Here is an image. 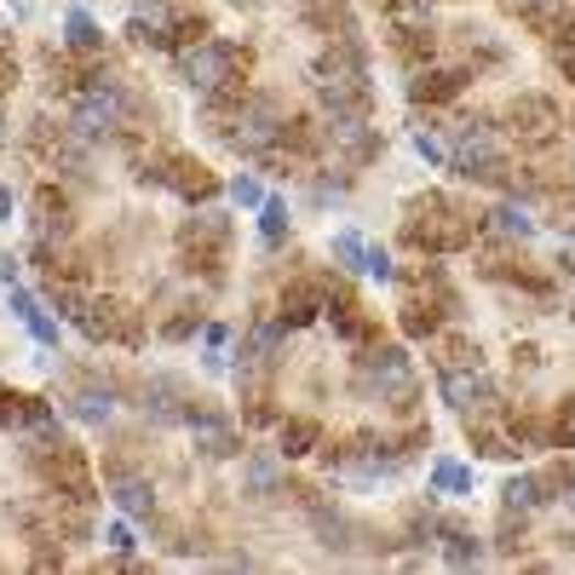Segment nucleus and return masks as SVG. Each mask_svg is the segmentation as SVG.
Listing matches in <instances>:
<instances>
[{"label":"nucleus","instance_id":"nucleus-12","mask_svg":"<svg viewBox=\"0 0 575 575\" xmlns=\"http://www.w3.org/2000/svg\"><path fill=\"white\" fill-rule=\"evenodd\" d=\"M167 190L185 196L190 208H202V202L219 196V173L208 162H196V156H167Z\"/></svg>","mask_w":575,"mask_h":575},{"label":"nucleus","instance_id":"nucleus-10","mask_svg":"<svg viewBox=\"0 0 575 575\" xmlns=\"http://www.w3.org/2000/svg\"><path fill=\"white\" fill-rule=\"evenodd\" d=\"M438 397L455 414H472V409H495V403H501V386L484 374V363L478 368H438Z\"/></svg>","mask_w":575,"mask_h":575},{"label":"nucleus","instance_id":"nucleus-36","mask_svg":"<svg viewBox=\"0 0 575 575\" xmlns=\"http://www.w3.org/2000/svg\"><path fill=\"white\" fill-rule=\"evenodd\" d=\"M7 306H12L18 322H30V317L41 311V306H35V294H30V288H18V283H12V294H7Z\"/></svg>","mask_w":575,"mask_h":575},{"label":"nucleus","instance_id":"nucleus-23","mask_svg":"<svg viewBox=\"0 0 575 575\" xmlns=\"http://www.w3.org/2000/svg\"><path fill=\"white\" fill-rule=\"evenodd\" d=\"M179 242H231V213H224V208H213V202H202V208H196L185 224H179Z\"/></svg>","mask_w":575,"mask_h":575},{"label":"nucleus","instance_id":"nucleus-45","mask_svg":"<svg viewBox=\"0 0 575 575\" xmlns=\"http://www.w3.org/2000/svg\"><path fill=\"white\" fill-rule=\"evenodd\" d=\"M559 501H564V507H570V512H575V484H570V489H564V495H559Z\"/></svg>","mask_w":575,"mask_h":575},{"label":"nucleus","instance_id":"nucleus-43","mask_svg":"<svg viewBox=\"0 0 575 575\" xmlns=\"http://www.w3.org/2000/svg\"><path fill=\"white\" fill-rule=\"evenodd\" d=\"M12 208H18V202H12V190L0 185V224H12Z\"/></svg>","mask_w":575,"mask_h":575},{"label":"nucleus","instance_id":"nucleus-24","mask_svg":"<svg viewBox=\"0 0 575 575\" xmlns=\"http://www.w3.org/2000/svg\"><path fill=\"white\" fill-rule=\"evenodd\" d=\"M472 489H478V472H472V466H461L455 455H438L432 461V495L461 501V495H472Z\"/></svg>","mask_w":575,"mask_h":575},{"label":"nucleus","instance_id":"nucleus-29","mask_svg":"<svg viewBox=\"0 0 575 575\" xmlns=\"http://www.w3.org/2000/svg\"><path fill=\"white\" fill-rule=\"evenodd\" d=\"M438 368H478L484 352H478V340H466V334H438Z\"/></svg>","mask_w":575,"mask_h":575},{"label":"nucleus","instance_id":"nucleus-5","mask_svg":"<svg viewBox=\"0 0 575 575\" xmlns=\"http://www.w3.org/2000/svg\"><path fill=\"white\" fill-rule=\"evenodd\" d=\"M236 75H247V46H236V41H196V46H185L179 53V81L196 92V98H208V92H219L224 81H236Z\"/></svg>","mask_w":575,"mask_h":575},{"label":"nucleus","instance_id":"nucleus-30","mask_svg":"<svg viewBox=\"0 0 575 575\" xmlns=\"http://www.w3.org/2000/svg\"><path fill=\"white\" fill-rule=\"evenodd\" d=\"M495 553H501V559H518L523 553V512H507L501 507V535H495Z\"/></svg>","mask_w":575,"mask_h":575},{"label":"nucleus","instance_id":"nucleus-39","mask_svg":"<svg viewBox=\"0 0 575 575\" xmlns=\"http://www.w3.org/2000/svg\"><path fill=\"white\" fill-rule=\"evenodd\" d=\"M30 334H35L41 345H58V322L46 317V311H35V317H30Z\"/></svg>","mask_w":575,"mask_h":575},{"label":"nucleus","instance_id":"nucleus-37","mask_svg":"<svg viewBox=\"0 0 575 575\" xmlns=\"http://www.w3.org/2000/svg\"><path fill=\"white\" fill-rule=\"evenodd\" d=\"M104 546H110L115 559H128V553H133V530H128V523H110V530H104Z\"/></svg>","mask_w":575,"mask_h":575},{"label":"nucleus","instance_id":"nucleus-42","mask_svg":"<svg viewBox=\"0 0 575 575\" xmlns=\"http://www.w3.org/2000/svg\"><path fill=\"white\" fill-rule=\"evenodd\" d=\"M559 265H564L570 277H575V231H570V236H564V247H559Z\"/></svg>","mask_w":575,"mask_h":575},{"label":"nucleus","instance_id":"nucleus-44","mask_svg":"<svg viewBox=\"0 0 575 575\" xmlns=\"http://www.w3.org/2000/svg\"><path fill=\"white\" fill-rule=\"evenodd\" d=\"M559 64H564V81L575 87V46H564V53H559Z\"/></svg>","mask_w":575,"mask_h":575},{"label":"nucleus","instance_id":"nucleus-27","mask_svg":"<svg viewBox=\"0 0 575 575\" xmlns=\"http://www.w3.org/2000/svg\"><path fill=\"white\" fill-rule=\"evenodd\" d=\"M69 414L81 420V427H104V420L115 414V397H110V386H81L69 397Z\"/></svg>","mask_w":575,"mask_h":575},{"label":"nucleus","instance_id":"nucleus-22","mask_svg":"<svg viewBox=\"0 0 575 575\" xmlns=\"http://www.w3.org/2000/svg\"><path fill=\"white\" fill-rule=\"evenodd\" d=\"M438 535H443V564L449 570H472V564H484V541L466 530V523H438Z\"/></svg>","mask_w":575,"mask_h":575},{"label":"nucleus","instance_id":"nucleus-20","mask_svg":"<svg viewBox=\"0 0 575 575\" xmlns=\"http://www.w3.org/2000/svg\"><path fill=\"white\" fill-rule=\"evenodd\" d=\"M110 495H115V507L128 512V518H156V484L139 478V472H115V478H104Z\"/></svg>","mask_w":575,"mask_h":575},{"label":"nucleus","instance_id":"nucleus-25","mask_svg":"<svg viewBox=\"0 0 575 575\" xmlns=\"http://www.w3.org/2000/svg\"><path fill=\"white\" fill-rule=\"evenodd\" d=\"M87 283L81 277H58V270H53V277H46V306H53L64 322H75V317H81L87 311Z\"/></svg>","mask_w":575,"mask_h":575},{"label":"nucleus","instance_id":"nucleus-28","mask_svg":"<svg viewBox=\"0 0 575 575\" xmlns=\"http://www.w3.org/2000/svg\"><path fill=\"white\" fill-rule=\"evenodd\" d=\"M288 231H294L288 202H283V196H265V202H259V236H265V247H283Z\"/></svg>","mask_w":575,"mask_h":575},{"label":"nucleus","instance_id":"nucleus-7","mask_svg":"<svg viewBox=\"0 0 575 575\" xmlns=\"http://www.w3.org/2000/svg\"><path fill=\"white\" fill-rule=\"evenodd\" d=\"M202 403V397H196ZM185 409V427H190V443H196V455L202 461H236L242 455V432H236V420L231 414H219V409Z\"/></svg>","mask_w":575,"mask_h":575},{"label":"nucleus","instance_id":"nucleus-17","mask_svg":"<svg viewBox=\"0 0 575 575\" xmlns=\"http://www.w3.org/2000/svg\"><path fill=\"white\" fill-rule=\"evenodd\" d=\"M329 311V299H322V283H288L283 299H277V317L288 329H311V322Z\"/></svg>","mask_w":575,"mask_h":575},{"label":"nucleus","instance_id":"nucleus-19","mask_svg":"<svg viewBox=\"0 0 575 575\" xmlns=\"http://www.w3.org/2000/svg\"><path fill=\"white\" fill-rule=\"evenodd\" d=\"M306 518H311V530H317V541L329 546V553H345V546H352V535H357V523L345 518V512H334V501H317L306 507Z\"/></svg>","mask_w":575,"mask_h":575},{"label":"nucleus","instance_id":"nucleus-40","mask_svg":"<svg viewBox=\"0 0 575 575\" xmlns=\"http://www.w3.org/2000/svg\"><path fill=\"white\" fill-rule=\"evenodd\" d=\"M133 12H139V18H156V23H167V0H133Z\"/></svg>","mask_w":575,"mask_h":575},{"label":"nucleus","instance_id":"nucleus-18","mask_svg":"<svg viewBox=\"0 0 575 575\" xmlns=\"http://www.w3.org/2000/svg\"><path fill=\"white\" fill-rule=\"evenodd\" d=\"M478 231H489L495 242H530L541 224H535V213L523 208V202H501V208H489V213H484Z\"/></svg>","mask_w":575,"mask_h":575},{"label":"nucleus","instance_id":"nucleus-4","mask_svg":"<svg viewBox=\"0 0 575 575\" xmlns=\"http://www.w3.org/2000/svg\"><path fill=\"white\" fill-rule=\"evenodd\" d=\"M283 128H288V104L277 92H247L242 110L231 115V133H224V144L236 150L242 162H259L265 150L283 144Z\"/></svg>","mask_w":575,"mask_h":575},{"label":"nucleus","instance_id":"nucleus-26","mask_svg":"<svg viewBox=\"0 0 575 575\" xmlns=\"http://www.w3.org/2000/svg\"><path fill=\"white\" fill-rule=\"evenodd\" d=\"M64 46H69V58H98L104 53V30H98L87 12H69L64 18Z\"/></svg>","mask_w":575,"mask_h":575},{"label":"nucleus","instance_id":"nucleus-38","mask_svg":"<svg viewBox=\"0 0 575 575\" xmlns=\"http://www.w3.org/2000/svg\"><path fill=\"white\" fill-rule=\"evenodd\" d=\"M12 87H18V58H12V46L0 41V98H7Z\"/></svg>","mask_w":575,"mask_h":575},{"label":"nucleus","instance_id":"nucleus-11","mask_svg":"<svg viewBox=\"0 0 575 575\" xmlns=\"http://www.w3.org/2000/svg\"><path fill=\"white\" fill-rule=\"evenodd\" d=\"M270 495H288L283 449H247L242 455V501H270Z\"/></svg>","mask_w":575,"mask_h":575},{"label":"nucleus","instance_id":"nucleus-41","mask_svg":"<svg viewBox=\"0 0 575 575\" xmlns=\"http://www.w3.org/2000/svg\"><path fill=\"white\" fill-rule=\"evenodd\" d=\"M18 265H23V259H18V254H0V283H7V288H12V283H18Z\"/></svg>","mask_w":575,"mask_h":575},{"label":"nucleus","instance_id":"nucleus-1","mask_svg":"<svg viewBox=\"0 0 575 575\" xmlns=\"http://www.w3.org/2000/svg\"><path fill=\"white\" fill-rule=\"evenodd\" d=\"M352 391L363 397V403H391L397 414H414L420 403V386H414V363L403 345H380L368 340L357 363H352Z\"/></svg>","mask_w":575,"mask_h":575},{"label":"nucleus","instance_id":"nucleus-8","mask_svg":"<svg viewBox=\"0 0 575 575\" xmlns=\"http://www.w3.org/2000/svg\"><path fill=\"white\" fill-rule=\"evenodd\" d=\"M507 121H512L518 144H530V150L559 144V128H564V115H559V104L546 92H518L512 110H507Z\"/></svg>","mask_w":575,"mask_h":575},{"label":"nucleus","instance_id":"nucleus-16","mask_svg":"<svg viewBox=\"0 0 575 575\" xmlns=\"http://www.w3.org/2000/svg\"><path fill=\"white\" fill-rule=\"evenodd\" d=\"M443 322H449V311H443L438 294H409L403 311H397V329H403V340H438Z\"/></svg>","mask_w":575,"mask_h":575},{"label":"nucleus","instance_id":"nucleus-2","mask_svg":"<svg viewBox=\"0 0 575 575\" xmlns=\"http://www.w3.org/2000/svg\"><path fill=\"white\" fill-rule=\"evenodd\" d=\"M403 242L414 247V254H461V247L478 242V219L461 213L449 196H420V202H409V219H403Z\"/></svg>","mask_w":575,"mask_h":575},{"label":"nucleus","instance_id":"nucleus-6","mask_svg":"<svg viewBox=\"0 0 575 575\" xmlns=\"http://www.w3.org/2000/svg\"><path fill=\"white\" fill-rule=\"evenodd\" d=\"M121 121H128V87H81V92H75L69 133H81L87 144L121 133Z\"/></svg>","mask_w":575,"mask_h":575},{"label":"nucleus","instance_id":"nucleus-34","mask_svg":"<svg viewBox=\"0 0 575 575\" xmlns=\"http://www.w3.org/2000/svg\"><path fill=\"white\" fill-rule=\"evenodd\" d=\"M196 334H202V311H179V317L162 322V340H167V345H185V340H196Z\"/></svg>","mask_w":575,"mask_h":575},{"label":"nucleus","instance_id":"nucleus-33","mask_svg":"<svg viewBox=\"0 0 575 575\" xmlns=\"http://www.w3.org/2000/svg\"><path fill=\"white\" fill-rule=\"evenodd\" d=\"M414 156L427 167H449V139H438L432 128H414Z\"/></svg>","mask_w":575,"mask_h":575},{"label":"nucleus","instance_id":"nucleus-3","mask_svg":"<svg viewBox=\"0 0 575 575\" xmlns=\"http://www.w3.org/2000/svg\"><path fill=\"white\" fill-rule=\"evenodd\" d=\"M449 167L472 185H507L512 179V144L501 128H489V121H461L455 139H449Z\"/></svg>","mask_w":575,"mask_h":575},{"label":"nucleus","instance_id":"nucleus-21","mask_svg":"<svg viewBox=\"0 0 575 575\" xmlns=\"http://www.w3.org/2000/svg\"><path fill=\"white\" fill-rule=\"evenodd\" d=\"M277 449H283V461H306L311 449H322V427L311 414H283L277 420Z\"/></svg>","mask_w":575,"mask_h":575},{"label":"nucleus","instance_id":"nucleus-15","mask_svg":"<svg viewBox=\"0 0 575 575\" xmlns=\"http://www.w3.org/2000/svg\"><path fill=\"white\" fill-rule=\"evenodd\" d=\"M185 386L173 380V374H156V380L144 386V420L150 427H185Z\"/></svg>","mask_w":575,"mask_h":575},{"label":"nucleus","instance_id":"nucleus-13","mask_svg":"<svg viewBox=\"0 0 575 575\" xmlns=\"http://www.w3.org/2000/svg\"><path fill=\"white\" fill-rule=\"evenodd\" d=\"M317 81H357V75H368V53H363V41L357 30L352 35H329V46H322V58H317Z\"/></svg>","mask_w":575,"mask_h":575},{"label":"nucleus","instance_id":"nucleus-32","mask_svg":"<svg viewBox=\"0 0 575 575\" xmlns=\"http://www.w3.org/2000/svg\"><path fill=\"white\" fill-rule=\"evenodd\" d=\"M363 254H368V242H363L357 231H340V236H334V265H340V270H363Z\"/></svg>","mask_w":575,"mask_h":575},{"label":"nucleus","instance_id":"nucleus-14","mask_svg":"<svg viewBox=\"0 0 575 575\" xmlns=\"http://www.w3.org/2000/svg\"><path fill=\"white\" fill-rule=\"evenodd\" d=\"M553 501H559V495H553V484H546V472H512V478L501 484V507L507 512L530 518V512H546Z\"/></svg>","mask_w":575,"mask_h":575},{"label":"nucleus","instance_id":"nucleus-31","mask_svg":"<svg viewBox=\"0 0 575 575\" xmlns=\"http://www.w3.org/2000/svg\"><path fill=\"white\" fill-rule=\"evenodd\" d=\"M224 196H231L236 208H259L265 202V185H259V173H236V179L224 185Z\"/></svg>","mask_w":575,"mask_h":575},{"label":"nucleus","instance_id":"nucleus-46","mask_svg":"<svg viewBox=\"0 0 575 575\" xmlns=\"http://www.w3.org/2000/svg\"><path fill=\"white\" fill-rule=\"evenodd\" d=\"M0 144H7V110H0Z\"/></svg>","mask_w":575,"mask_h":575},{"label":"nucleus","instance_id":"nucleus-35","mask_svg":"<svg viewBox=\"0 0 575 575\" xmlns=\"http://www.w3.org/2000/svg\"><path fill=\"white\" fill-rule=\"evenodd\" d=\"M363 277H380V283H397V265L380 242H368V254H363Z\"/></svg>","mask_w":575,"mask_h":575},{"label":"nucleus","instance_id":"nucleus-9","mask_svg":"<svg viewBox=\"0 0 575 575\" xmlns=\"http://www.w3.org/2000/svg\"><path fill=\"white\" fill-rule=\"evenodd\" d=\"M466 81H478V69H472V64H438L432 58V64L409 69V104H427V110L455 104Z\"/></svg>","mask_w":575,"mask_h":575}]
</instances>
